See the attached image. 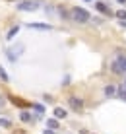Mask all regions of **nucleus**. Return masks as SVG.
Segmentation results:
<instances>
[{
	"label": "nucleus",
	"instance_id": "obj_1",
	"mask_svg": "<svg viewBox=\"0 0 126 134\" xmlns=\"http://www.w3.org/2000/svg\"><path fill=\"white\" fill-rule=\"evenodd\" d=\"M23 51H25V45H23V43H16V45H12V47H8V49H6V57H8V60L16 62L18 58L21 57Z\"/></svg>",
	"mask_w": 126,
	"mask_h": 134
},
{
	"label": "nucleus",
	"instance_id": "obj_2",
	"mask_svg": "<svg viewBox=\"0 0 126 134\" xmlns=\"http://www.w3.org/2000/svg\"><path fill=\"white\" fill-rule=\"evenodd\" d=\"M72 18L76 21H80V24H85V21H89V12L87 10H83V8H80V6H74L72 8Z\"/></svg>",
	"mask_w": 126,
	"mask_h": 134
},
{
	"label": "nucleus",
	"instance_id": "obj_3",
	"mask_svg": "<svg viewBox=\"0 0 126 134\" xmlns=\"http://www.w3.org/2000/svg\"><path fill=\"white\" fill-rule=\"evenodd\" d=\"M113 72L114 74H126V58L124 57H118V58H114L113 60Z\"/></svg>",
	"mask_w": 126,
	"mask_h": 134
},
{
	"label": "nucleus",
	"instance_id": "obj_4",
	"mask_svg": "<svg viewBox=\"0 0 126 134\" xmlns=\"http://www.w3.org/2000/svg\"><path fill=\"white\" fill-rule=\"evenodd\" d=\"M18 8L23 10V12H33V10H37V8H41V2L39 0H25V2L18 4Z\"/></svg>",
	"mask_w": 126,
	"mask_h": 134
},
{
	"label": "nucleus",
	"instance_id": "obj_5",
	"mask_svg": "<svg viewBox=\"0 0 126 134\" xmlns=\"http://www.w3.org/2000/svg\"><path fill=\"white\" fill-rule=\"evenodd\" d=\"M27 27H31V29H39V31H50V29H53L49 24H37V21H31V24H27Z\"/></svg>",
	"mask_w": 126,
	"mask_h": 134
},
{
	"label": "nucleus",
	"instance_id": "obj_6",
	"mask_svg": "<svg viewBox=\"0 0 126 134\" xmlns=\"http://www.w3.org/2000/svg\"><path fill=\"white\" fill-rule=\"evenodd\" d=\"M68 103H70V107L76 109V111H82V109H83V101H82V99H78V97H70V99H68Z\"/></svg>",
	"mask_w": 126,
	"mask_h": 134
},
{
	"label": "nucleus",
	"instance_id": "obj_7",
	"mask_svg": "<svg viewBox=\"0 0 126 134\" xmlns=\"http://www.w3.org/2000/svg\"><path fill=\"white\" fill-rule=\"evenodd\" d=\"M95 8H97V12L105 14V16H113V12L109 10V6H107L105 2H97V4H95Z\"/></svg>",
	"mask_w": 126,
	"mask_h": 134
},
{
	"label": "nucleus",
	"instance_id": "obj_8",
	"mask_svg": "<svg viewBox=\"0 0 126 134\" xmlns=\"http://www.w3.org/2000/svg\"><path fill=\"white\" fill-rule=\"evenodd\" d=\"M20 121H21V122H33L35 117L29 113V111H21V113H20Z\"/></svg>",
	"mask_w": 126,
	"mask_h": 134
},
{
	"label": "nucleus",
	"instance_id": "obj_9",
	"mask_svg": "<svg viewBox=\"0 0 126 134\" xmlns=\"http://www.w3.org/2000/svg\"><path fill=\"white\" fill-rule=\"evenodd\" d=\"M116 93H118V90H116L114 86H107L105 87V95H107V97H114Z\"/></svg>",
	"mask_w": 126,
	"mask_h": 134
},
{
	"label": "nucleus",
	"instance_id": "obj_10",
	"mask_svg": "<svg viewBox=\"0 0 126 134\" xmlns=\"http://www.w3.org/2000/svg\"><path fill=\"white\" fill-rule=\"evenodd\" d=\"M10 101H12V103H16V105H20V107H27V101L16 97V95H10Z\"/></svg>",
	"mask_w": 126,
	"mask_h": 134
},
{
	"label": "nucleus",
	"instance_id": "obj_11",
	"mask_svg": "<svg viewBox=\"0 0 126 134\" xmlns=\"http://www.w3.org/2000/svg\"><path fill=\"white\" fill-rule=\"evenodd\" d=\"M18 31H20V25H14L12 29H10V31H8V33H6V39L10 41L12 37H16V35H18Z\"/></svg>",
	"mask_w": 126,
	"mask_h": 134
},
{
	"label": "nucleus",
	"instance_id": "obj_12",
	"mask_svg": "<svg viewBox=\"0 0 126 134\" xmlns=\"http://www.w3.org/2000/svg\"><path fill=\"white\" fill-rule=\"evenodd\" d=\"M47 126L53 128V130H56V128H58V121H56V119H49V121H47Z\"/></svg>",
	"mask_w": 126,
	"mask_h": 134
},
{
	"label": "nucleus",
	"instance_id": "obj_13",
	"mask_svg": "<svg viewBox=\"0 0 126 134\" xmlns=\"http://www.w3.org/2000/svg\"><path fill=\"white\" fill-rule=\"evenodd\" d=\"M54 117H56V119H64V117H66V111L56 107V109H54Z\"/></svg>",
	"mask_w": 126,
	"mask_h": 134
},
{
	"label": "nucleus",
	"instance_id": "obj_14",
	"mask_svg": "<svg viewBox=\"0 0 126 134\" xmlns=\"http://www.w3.org/2000/svg\"><path fill=\"white\" fill-rule=\"evenodd\" d=\"M0 80H4V82H8V80H10V76H8V72L4 70L2 66H0Z\"/></svg>",
	"mask_w": 126,
	"mask_h": 134
},
{
	"label": "nucleus",
	"instance_id": "obj_15",
	"mask_svg": "<svg viewBox=\"0 0 126 134\" xmlns=\"http://www.w3.org/2000/svg\"><path fill=\"white\" fill-rule=\"evenodd\" d=\"M0 126H2V128H10L12 122L8 121V119H0Z\"/></svg>",
	"mask_w": 126,
	"mask_h": 134
},
{
	"label": "nucleus",
	"instance_id": "obj_16",
	"mask_svg": "<svg viewBox=\"0 0 126 134\" xmlns=\"http://www.w3.org/2000/svg\"><path fill=\"white\" fill-rule=\"evenodd\" d=\"M114 16L118 18V20H126V10H118V12H114Z\"/></svg>",
	"mask_w": 126,
	"mask_h": 134
},
{
	"label": "nucleus",
	"instance_id": "obj_17",
	"mask_svg": "<svg viewBox=\"0 0 126 134\" xmlns=\"http://www.w3.org/2000/svg\"><path fill=\"white\" fill-rule=\"evenodd\" d=\"M35 111H37V115H43L45 113V105H33Z\"/></svg>",
	"mask_w": 126,
	"mask_h": 134
},
{
	"label": "nucleus",
	"instance_id": "obj_18",
	"mask_svg": "<svg viewBox=\"0 0 126 134\" xmlns=\"http://www.w3.org/2000/svg\"><path fill=\"white\" fill-rule=\"evenodd\" d=\"M43 134H54V130H53V128H47V130H45Z\"/></svg>",
	"mask_w": 126,
	"mask_h": 134
},
{
	"label": "nucleus",
	"instance_id": "obj_19",
	"mask_svg": "<svg viewBox=\"0 0 126 134\" xmlns=\"http://www.w3.org/2000/svg\"><path fill=\"white\" fill-rule=\"evenodd\" d=\"M14 134H25V132H23V130H16V132H14Z\"/></svg>",
	"mask_w": 126,
	"mask_h": 134
},
{
	"label": "nucleus",
	"instance_id": "obj_20",
	"mask_svg": "<svg viewBox=\"0 0 126 134\" xmlns=\"http://www.w3.org/2000/svg\"><path fill=\"white\" fill-rule=\"evenodd\" d=\"M116 2H118V4H126V0H116Z\"/></svg>",
	"mask_w": 126,
	"mask_h": 134
},
{
	"label": "nucleus",
	"instance_id": "obj_21",
	"mask_svg": "<svg viewBox=\"0 0 126 134\" xmlns=\"http://www.w3.org/2000/svg\"><path fill=\"white\" fill-rule=\"evenodd\" d=\"M83 2H91V0H83Z\"/></svg>",
	"mask_w": 126,
	"mask_h": 134
},
{
	"label": "nucleus",
	"instance_id": "obj_22",
	"mask_svg": "<svg viewBox=\"0 0 126 134\" xmlns=\"http://www.w3.org/2000/svg\"><path fill=\"white\" fill-rule=\"evenodd\" d=\"M8 2H14V0H8Z\"/></svg>",
	"mask_w": 126,
	"mask_h": 134
},
{
	"label": "nucleus",
	"instance_id": "obj_23",
	"mask_svg": "<svg viewBox=\"0 0 126 134\" xmlns=\"http://www.w3.org/2000/svg\"><path fill=\"white\" fill-rule=\"evenodd\" d=\"M124 84H126V82H124Z\"/></svg>",
	"mask_w": 126,
	"mask_h": 134
}]
</instances>
